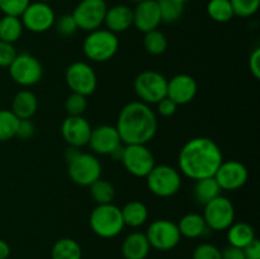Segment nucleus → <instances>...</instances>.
I'll return each instance as SVG.
<instances>
[{
    "instance_id": "1",
    "label": "nucleus",
    "mask_w": 260,
    "mask_h": 259,
    "mask_svg": "<svg viewBox=\"0 0 260 259\" xmlns=\"http://www.w3.org/2000/svg\"><path fill=\"white\" fill-rule=\"evenodd\" d=\"M222 161L223 155L220 146L210 137L189 140L178 156L180 173L193 180L213 177Z\"/></svg>"
},
{
    "instance_id": "2",
    "label": "nucleus",
    "mask_w": 260,
    "mask_h": 259,
    "mask_svg": "<svg viewBox=\"0 0 260 259\" xmlns=\"http://www.w3.org/2000/svg\"><path fill=\"white\" fill-rule=\"evenodd\" d=\"M157 117L149 104L135 101L121 109L116 128L122 144L146 145L157 132Z\"/></svg>"
},
{
    "instance_id": "3",
    "label": "nucleus",
    "mask_w": 260,
    "mask_h": 259,
    "mask_svg": "<svg viewBox=\"0 0 260 259\" xmlns=\"http://www.w3.org/2000/svg\"><path fill=\"white\" fill-rule=\"evenodd\" d=\"M65 156L68 161V174L75 184L89 187L101 178L102 164L95 155L70 146L66 150Z\"/></svg>"
},
{
    "instance_id": "4",
    "label": "nucleus",
    "mask_w": 260,
    "mask_h": 259,
    "mask_svg": "<svg viewBox=\"0 0 260 259\" xmlns=\"http://www.w3.org/2000/svg\"><path fill=\"white\" fill-rule=\"evenodd\" d=\"M89 225L93 233L99 238H116L124 228L121 208L113 203L96 205L89 216Z\"/></svg>"
},
{
    "instance_id": "5",
    "label": "nucleus",
    "mask_w": 260,
    "mask_h": 259,
    "mask_svg": "<svg viewBox=\"0 0 260 259\" xmlns=\"http://www.w3.org/2000/svg\"><path fill=\"white\" fill-rule=\"evenodd\" d=\"M119 41L116 33L108 29L91 30L83 42V52L86 58L94 62H106L117 53Z\"/></svg>"
},
{
    "instance_id": "6",
    "label": "nucleus",
    "mask_w": 260,
    "mask_h": 259,
    "mask_svg": "<svg viewBox=\"0 0 260 259\" xmlns=\"http://www.w3.org/2000/svg\"><path fill=\"white\" fill-rule=\"evenodd\" d=\"M146 184L152 195L168 198L179 192L182 187V177L179 170L170 165H155L147 174Z\"/></svg>"
},
{
    "instance_id": "7",
    "label": "nucleus",
    "mask_w": 260,
    "mask_h": 259,
    "mask_svg": "<svg viewBox=\"0 0 260 259\" xmlns=\"http://www.w3.org/2000/svg\"><path fill=\"white\" fill-rule=\"evenodd\" d=\"M134 89L140 102H144L149 106L156 104L167 96L168 79L157 71H142L135 79Z\"/></svg>"
},
{
    "instance_id": "8",
    "label": "nucleus",
    "mask_w": 260,
    "mask_h": 259,
    "mask_svg": "<svg viewBox=\"0 0 260 259\" xmlns=\"http://www.w3.org/2000/svg\"><path fill=\"white\" fill-rule=\"evenodd\" d=\"M8 70L12 80L22 86L36 85L43 76L42 63L37 57L27 52L18 53Z\"/></svg>"
},
{
    "instance_id": "9",
    "label": "nucleus",
    "mask_w": 260,
    "mask_h": 259,
    "mask_svg": "<svg viewBox=\"0 0 260 259\" xmlns=\"http://www.w3.org/2000/svg\"><path fill=\"white\" fill-rule=\"evenodd\" d=\"M203 218L212 231H225L235 222V207L228 197L218 196L205 205Z\"/></svg>"
},
{
    "instance_id": "10",
    "label": "nucleus",
    "mask_w": 260,
    "mask_h": 259,
    "mask_svg": "<svg viewBox=\"0 0 260 259\" xmlns=\"http://www.w3.org/2000/svg\"><path fill=\"white\" fill-rule=\"evenodd\" d=\"M145 235L149 240L150 246L160 251L172 250L182 240L177 223L164 218L150 223Z\"/></svg>"
},
{
    "instance_id": "11",
    "label": "nucleus",
    "mask_w": 260,
    "mask_h": 259,
    "mask_svg": "<svg viewBox=\"0 0 260 259\" xmlns=\"http://www.w3.org/2000/svg\"><path fill=\"white\" fill-rule=\"evenodd\" d=\"M66 84L73 93L89 96L95 91L98 85V78L89 63L84 61H75L71 63L65 73Z\"/></svg>"
},
{
    "instance_id": "12",
    "label": "nucleus",
    "mask_w": 260,
    "mask_h": 259,
    "mask_svg": "<svg viewBox=\"0 0 260 259\" xmlns=\"http://www.w3.org/2000/svg\"><path fill=\"white\" fill-rule=\"evenodd\" d=\"M121 161L124 169L137 178H146L155 167L154 155L146 145H124Z\"/></svg>"
},
{
    "instance_id": "13",
    "label": "nucleus",
    "mask_w": 260,
    "mask_h": 259,
    "mask_svg": "<svg viewBox=\"0 0 260 259\" xmlns=\"http://www.w3.org/2000/svg\"><path fill=\"white\" fill-rule=\"evenodd\" d=\"M107 9L106 0H81L71 14L79 29L91 32L103 24Z\"/></svg>"
},
{
    "instance_id": "14",
    "label": "nucleus",
    "mask_w": 260,
    "mask_h": 259,
    "mask_svg": "<svg viewBox=\"0 0 260 259\" xmlns=\"http://www.w3.org/2000/svg\"><path fill=\"white\" fill-rule=\"evenodd\" d=\"M23 27L29 32L43 33L53 27L56 20V14L48 3L35 2L29 3L27 9L20 15Z\"/></svg>"
},
{
    "instance_id": "15",
    "label": "nucleus",
    "mask_w": 260,
    "mask_h": 259,
    "mask_svg": "<svg viewBox=\"0 0 260 259\" xmlns=\"http://www.w3.org/2000/svg\"><path fill=\"white\" fill-rule=\"evenodd\" d=\"M213 178L220 185L221 190H236L244 187L248 182L249 172L243 163L238 160H229L221 163Z\"/></svg>"
},
{
    "instance_id": "16",
    "label": "nucleus",
    "mask_w": 260,
    "mask_h": 259,
    "mask_svg": "<svg viewBox=\"0 0 260 259\" xmlns=\"http://www.w3.org/2000/svg\"><path fill=\"white\" fill-rule=\"evenodd\" d=\"M91 126L83 116H68L61 124V135L71 147L85 146L89 142Z\"/></svg>"
},
{
    "instance_id": "17",
    "label": "nucleus",
    "mask_w": 260,
    "mask_h": 259,
    "mask_svg": "<svg viewBox=\"0 0 260 259\" xmlns=\"http://www.w3.org/2000/svg\"><path fill=\"white\" fill-rule=\"evenodd\" d=\"M88 145L94 154L111 155L114 150L121 146L122 140L116 126L102 124L95 128H91Z\"/></svg>"
},
{
    "instance_id": "18",
    "label": "nucleus",
    "mask_w": 260,
    "mask_h": 259,
    "mask_svg": "<svg viewBox=\"0 0 260 259\" xmlns=\"http://www.w3.org/2000/svg\"><path fill=\"white\" fill-rule=\"evenodd\" d=\"M198 91V84L193 76L188 74H178L168 80L167 96L178 106L190 103L196 98Z\"/></svg>"
},
{
    "instance_id": "19",
    "label": "nucleus",
    "mask_w": 260,
    "mask_h": 259,
    "mask_svg": "<svg viewBox=\"0 0 260 259\" xmlns=\"http://www.w3.org/2000/svg\"><path fill=\"white\" fill-rule=\"evenodd\" d=\"M132 13H134V25L140 32L147 33L150 30L157 29L161 23V15L156 0H144L139 3Z\"/></svg>"
},
{
    "instance_id": "20",
    "label": "nucleus",
    "mask_w": 260,
    "mask_h": 259,
    "mask_svg": "<svg viewBox=\"0 0 260 259\" xmlns=\"http://www.w3.org/2000/svg\"><path fill=\"white\" fill-rule=\"evenodd\" d=\"M106 29L111 30L113 33L126 32L127 29L134 25V13L132 9L127 5L118 4L107 9L104 23Z\"/></svg>"
},
{
    "instance_id": "21",
    "label": "nucleus",
    "mask_w": 260,
    "mask_h": 259,
    "mask_svg": "<svg viewBox=\"0 0 260 259\" xmlns=\"http://www.w3.org/2000/svg\"><path fill=\"white\" fill-rule=\"evenodd\" d=\"M151 246L146 235L140 231L128 234L122 243V255L124 259H146Z\"/></svg>"
},
{
    "instance_id": "22",
    "label": "nucleus",
    "mask_w": 260,
    "mask_h": 259,
    "mask_svg": "<svg viewBox=\"0 0 260 259\" xmlns=\"http://www.w3.org/2000/svg\"><path fill=\"white\" fill-rule=\"evenodd\" d=\"M38 109L37 96L28 89L18 91L12 101L10 111L19 119H30Z\"/></svg>"
},
{
    "instance_id": "23",
    "label": "nucleus",
    "mask_w": 260,
    "mask_h": 259,
    "mask_svg": "<svg viewBox=\"0 0 260 259\" xmlns=\"http://www.w3.org/2000/svg\"><path fill=\"white\" fill-rule=\"evenodd\" d=\"M177 225L180 235L188 239L205 238L211 231L208 226L206 225L203 216L200 213H187L180 218Z\"/></svg>"
},
{
    "instance_id": "24",
    "label": "nucleus",
    "mask_w": 260,
    "mask_h": 259,
    "mask_svg": "<svg viewBox=\"0 0 260 259\" xmlns=\"http://www.w3.org/2000/svg\"><path fill=\"white\" fill-rule=\"evenodd\" d=\"M121 212L124 226H129V228H140L149 218L147 206L141 201H129L123 206V208H121Z\"/></svg>"
},
{
    "instance_id": "25",
    "label": "nucleus",
    "mask_w": 260,
    "mask_h": 259,
    "mask_svg": "<svg viewBox=\"0 0 260 259\" xmlns=\"http://www.w3.org/2000/svg\"><path fill=\"white\" fill-rule=\"evenodd\" d=\"M226 231H228L226 236H228L229 245L236 246V248L244 249L254 239H256L253 226L249 225L248 222H243V221L234 222Z\"/></svg>"
},
{
    "instance_id": "26",
    "label": "nucleus",
    "mask_w": 260,
    "mask_h": 259,
    "mask_svg": "<svg viewBox=\"0 0 260 259\" xmlns=\"http://www.w3.org/2000/svg\"><path fill=\"white\" fill-rule=\"evenodd\" d=\"M193 195L197 203L205 206L221 195V188L213 177L203 178V179L196 180Z\"/></svg>"
},
{
    "instance_id": "27",
    "label": "nucleus",
    "mask_w": 260,
    "mask_h": 259,
    "mask_svg": "<svg viewBox=\"0 0 260 259\" xmlns=\"http://www.w3.org/2000/svg\"><path fill=\"white\" fill-rule=\"evenodd\" d=\"M52 259H81L83 250L80 244L71 238L58 239L51 249Z\"/></svg>"
},
{
    "instance_id": "28",
    "label": "nucleus",
    "mask_w": 260,
    "mask_h": 259,
    "mask_svg": "<svg viewBox=\"0 0 260 259\" xmlns=\"http://www.w3.org/2000/svg\"><path fill=\"white\" fill-rule=\"evenodd\" d=\"M23 23L20 17H13V15H4L0 19V41L8 43H14L22 36Z\"/></svg>"
},
{
    "instance_id": "29",
    "label": "nucleus",
    "mask_w": 260,
    "mask_h": 259,
    "mask_svg": "<svg viewBox=\"0 0 260 259\" xmlns=\"http://www.w3.org/2000/svg\"><path fill=\"white\" fill-rule=\"evenodd\" d=\"M90 188V196L96 205H107V203L113 202L116 197V190L113 184L106 179H96L95 182L89 185Z\"/></svg>"
},
{
    "instance_id": "30",
    "label": "nucleus",
    "mask_w": 260,
    "mask_h": 259,
    "mask_svg": "<svg viewBox=\"0 0 260 259\" xmlns=\"http://www.w3.org/2000/svg\"><path fill=\"white\" fill-rule=\"evenodd\" d=\"M207 14L217 23H226L235 17L230 0H210L207 4Z\"/></svg>"
},
{
    "instance_id": "31",
    "label": "nucleus",
    "mask_w": 260,
    "mask_h": 259,
    "mask_svg": "<svg viewBox=\"0 0 260 259\" xmlns=\"http://www.w3.org/2000/svg\"><path fill=\"white\" fill-rule=\"evenodd\" d=\"M144 47L146 50V52H149L150 55H162L168 48L167 36L159 29H154L145 33Z\"/></svg>"
},
{
    "instance_id": "32",
    "label": "nucleus",
    "mask_w": 260,
    "mask_h": 259,
    "mask_svg": "<svg viewBox=\"0 0 260 259\" xmlns=\"http://www.w3.org/2000/svg\"><path fill=\"white\" fill-rule=\"evenodd\" d=\"M19 118L10 109H0V142L12 140L17 135Z\"/></svg>"
},
{
    "instance_id": "33",
    "label": "nucleus",
    "mask_w": 260,
    "mask_h": 259,
    "mask_svg": "<svg viewBox=\"0 0 260 259\" xmlns=\"http://www.w3.org/2000/svg\"><path fill=\"white\" fill-rule=\"evenodd\" d=\"M159 7L161 22L174 23L182 18L184 12V5L177 0H156Z\"/></svg>"
},
{
    "instance_id": "34",
    "label": "nucleus",
    "mask_w": 260,
    "mask_h": 259,
    "mask_svg": "<svg viewBox=\"0 0 260 259\" xmlns=\"http://www.w3.org/2000/svg\"><path fill=\"white\" fill-rule=\"evenodd\" d=\"M88 96L78 93H71L65 101V109L69 116H83L88 107Z\"/></svg>"
},
{
    "instance_id": "35",
    "label": "nucleus",
    "mask_w": 260,
    "mask_h": 259,
    "mask_svg": "<svg viewBox=\"0 0 260 259\" xmlns=\"http://www.w3.org/2000/svg\"><path fill=\"white\" fill-rule=\"evenodd\" d=\"M234 14L241 18H248L255 14L259 9L260 0H230Z\"/></svg>"
},
{
    "instance_id": "36",
    "label": "nucleus",
    "mask_w": 260,
    "mask_h": 259,
    "mask_svg": "<svg viewBox=\"0 0 260 259\" xmlns=\"http://www.w3.org/2000/svg\"><path fill=\"white\" fill-rule=\"evenodd\" d=\"M53 27L56 28L58 35L62 36V37H71L79 29L73 14H62L61 17L56 18Z\"/></svg>"
},
{
    "instance_id": "37",
    "label": "nucleus",
    "mask_w": 260,
    "mask_h": 259,
    "mask_svg": "<svg viewBox=\"0 0 260 259\" xmlns=\"http://www.w3.org/2000/svg\"><path fill=\"white\" fill-rule=\"evenodd\" d=\"M29 3L30 0H0V12L4 15L20 17Z\"/></svg>"
},
{
    "instance_id": "38",
    "label": "nucleus",
    "mask_w": 260,
    "mask_h": 259,
    "mask_svg": "<svg viewBox=\"0 0 260 259\" xmlns=\"http://www.w3.org/2000/svg\"><path fill=\"white\" fill-rule=\"evenodd\" d=\"M192 259H221V250L210 243H202L193 250Z\"/></svg>"
},
{
    "instance_id": "39",
    "label": "nucleus",
    "mask_w": 260,
    "mask_h": 259,
    "mask_svg": "<svg viewBox=\"0 0 260 259\" xmlns=\"http://www.w3.org/2000/svg\"><path fill=\"white\" fill-rule=\"evenodd\" d=\"M17 55V50L13 43L0 41V68H9Z\"/></svg>"
},
{
    "instance_id": "40",
    "label": "nucleus",
    "mask_w": 260,
    "mask_h": 259,
    "mask_svg": "<svg viewBox=\"0 0 260 259\" xmlns=\"http://www.w3.org/2000/svg\"><path fill=\"white\" fill-rule=\"evenodd\" d=\"M36 127L30 119H19L17 128V135L15 136L19 137L20 140H28L35 135Z\"/></svg>"
},
{
    "instance_id": "41",
    "label": "nucleus",
    "mask_w": 260,
    "mask_h": 259,
    "mask_svg": "<svg viewBox=\"0 0 260 259\" xmlns=\"http://www.w3.org/2000/svg\"><path fill=\"white\" fill-rule=\"evenodd\" d=\"M156 106L157 112H159V114L161 117H172L173 114L177 112L178 108V104L174 103V102L170 98H168V96L162 98L159 103H156Z\"/></svg>"
},
{
    "instance_id": "42",
    "label": "nucleus",
    "mask_w": 260,
    "mask_h": 259,
    "mask_svg": "<svg viewBox=\"0 0 260 259\" xmlns=\"http://www.w3.org/2000/svg\"><path fill=\"white\" fill-rule=\"evenodd\" d=\"M249 69L256 80L260 79V47H256L249 57Z\"/></svg>"
},
{
    "instance_id": "43",
    "label": "nucleus",
    "mask_w": 260,
    "mask_h": 259,
    "mask_svg": "<svg viewBox=\"0 0 260 259\" xmlns=\"http://www.w3.org/2000/svg\"><path fill=\"white\" fill-rule=\"evenodd\" d=\"M221 259H246L244 250L236 246L229 245L221 250Z\"/></svg>"
},
{
    "instance_id": "44",
    "label": "nucleus",
    "mask_w": 260,
    "mask_h": 259,
    "mask_svg": "<svg viewBox=\"0 0 260 259\" xmlns=\"http://www.w3.org/2000/svg\"><path fill=\"white\" fill-rule=\"evenodd\" d=\"M243 250L246 259H260V241L258 239H254Z\"/></svg>"
},
{
    "instance_id": "45",
    "label": "nucleus",
    "mask_w": 260,
    "mask_h": 259,
    "mask_svg": "<svg viewBox=\"0 0 260 259\" xmlns=\"http://www.w3.org/2000/svg\"><path fill=\"white\" fill-rule=\"evenodd\" d=\"M10 255V246L5 240L0 239V259H8Z\"/></svg>"
},
{
    "instance_id": "46",
    "label": "nucleus",
    "mask_w": 260,
    "mask_h": 259,
    "mask_svg": "<svg viewBox=\"0 0 260 259\" xmlns=\"http://www.w3.org/2000/svg\"><path fill=\"white\" fill-rule=\"evenodd\" d=\"M177 2H179V3H180V4L185 5V3H188V2H189V0H177Z\"/></svg>"
},
{
    "instance_id": "47",
    "label": "nucleus",
    "mask_w": 260,
    "mask_h": 259,
    "mask_svg": "<svg viewBox=\"0 0 260 259\" xmlns=\"http://www.w3.org/2000/svg\"><path fill=\"white\" fill-rule=\"evenodd\" d=\"M129 2H132V3H136V4H139V3L144 2V0H129Z\"/></svg>"
},
{
    "instance_id": "48",
    "label": "nucleus",
    "mask_w": 260,
    "mask_h": 259,
    "mask_svg": "<svg viewBox=\"0 0 260 259\" xmlns=\"http://www.w3.org/2000/svg\"><path fill=\"white\" fill-rule=\"evenodd\" d=\"M37 2H43V3H50V2H53V0H37Z\"/></svg>"
}]
</instances>
